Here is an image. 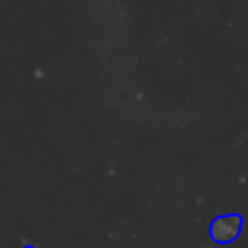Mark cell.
Masks as SVG:
<instances>
[{
	"mask_svg": "<svg viewBox=\"0 0 248 248\" xmlns=\"http://www.w3.org/2000/svg\"><path fill=\"white\" fill-rule=\"evenodd\" d=\"M25 248H33V246H25Z\"/></svg>",
	"mask_w": 248,
	"mask_h": 248,
	"instance_id": "6da1fadb",
	"label": "cell"
}]
</instances>
